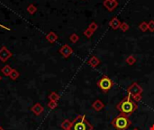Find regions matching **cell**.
<instances>
[{"instance_id": "cell-27", "label": "cell", "mask_w": 154, "mask_h": 130, "mask_svg": "<svg viewBox=\"0 0 154 130\" xmlns=\"http://www.w3.org/2000/svg\"><path fill=\"white\" fill-rule=\"evenodd\" d=\"M0 130H5V129H4V127H3L0 126Z\"/></svg>"}, {"instance_id": "cell-4", "label": "cell", "mask_w": 154, "mask_h": 130, "mask_svg": "<svg viewBox=\"0 0 154 130\" xmlns=\"http://www.w3.org/2000/svg\"><path fill=\"white\" fill-rule=\"evenodd\" d=\"M97 87L103 91V92H108L114 86L113 80L110 79L108 76H103V77L97 81Z\"/></svg>"}, {"instance_id": "cell-12", "label": "cell", "mask_w": 154, "mask_h": 130, "mask_svg": "<svg viewBox=\"0 0 154 130\" xmlns=\"http://www.w3.org/2000/svg\"><path fill=\"white\" fill-rule=\"evenodd\" d=\"M92 108L94 109V110L96 111H101L103 109L105 108V104L103 103L100 99H97V100H95L94 103L92 104Z\"/></svg>"}, {"instance_id": "cell-26", "label": "cell", "mask_w": 154, "mask_h": 130, "mask_svg": "<svg viewBox=\"0 0 154 130\" xmlns=\"http://www.w3.org/2000/svg\"><path fill=\"white\" fill-rule=\"evenodd\" d=\"M47 106H48V108H49V109H54L57 108L58 103H57L56 101H50V102L48 103Z\"/></svg>"}, {"instance_id": "cell-18", "label": "cell", "mask_w": 154, "mask_h": 130, "mask_svg": "<svg viewBox=\"0 0 154 130\" xmlns=\"http://www.w3.org/2000/svg\"><path fill=\"white\" fill-rule=\"evenodd\" d=\"M26 10L30 14H33L37 12V7H36L33 4H30V5H28Z\"/></svg>"}, {"instance_id": "cell-30", "label": "cell", "mask_w": 154, "mask_h": 130, "mask_svg": "<svg viewBox=\"0 0 154 130\" xmlns=\"http://www.w3.org/2000/svg\"><path fill=\"white\" fill-rule=\"evenodd\" d=\"M133 130H139L138 128H134V129H133Z\"/></svg>"}, {"instance_id": "cell-16", "label": "cell", "mask_w": 154, "mask_h": 130, "mask_svg": "<svg viewBox=\"0 0 154 130\" xmlns=\"http://www.w3.org/2000/svg\"><path fill=\"white\" fill-rule=\"evenodd\" d=\"M49 99L50 101H58L59 99H60V95H59L57 92L55 91H52V92H50V95H49Z\"/></svg>"}, {"instance_id": "cell-23", "label": "cell", "mask_w": 154, "mask_h": 130, "mask_svg": "<svg viewBox=\"0 0 154 130\" xmlns=\"http://www.w3.org/2000/svg\"><path fill=\"white\" fill-rule=\"evenodd\" d=\"M119 29H121L123 32H127L128 30L130 29V27H129V25L127 24V23L123 22V23H121V25H120Z\"/></svg>"}, {"instance_id": "cell-11", "label": "cell", "mask_w": 154, "mask_h": 130, "mask_svg": "<svg viewBox=\"0 0 154 130\" xmlns=\"http://www.w3.org/2000/svg\"><path fill=\"white\" fill-rule=\"evenodd\" d=\"M31 110L33 111V113L34 115H36V116H39V115H41L43 110H44V109H43V107L40 104V103H36L34 104L33 107H32V109Z\"/></svg>"}, {"instance_id": "cell-17", "label": "cell", "mask_w": 154, "mask_h": 130, "mask_svg": "<svg viewBox=\"0 0 154 130\" xmlns=\"http://www.w3.org/2000/svg\"><path fill=\"white\" fill-rule=\"evenodd\" d=\"M125 63L129 65V66H133L135 63H136V58L134 55H129L126 60H125Z\"/></svg>"}, {"instance_id": "cell-10", "label": "cell", "mask_w": 154, "mask_h": 130, "mask_svg": "<svg viewBox=\"0 0 154 130\" xmlns=\"http://www.w3.org/2000/svg\"><path fill=\"white\" fill-rule=\"evenodd\" d=\"M87 63H89V65H90L92 68H97V66L100 65L101 61L98 59V57L93 55V56L90 57V59L89 61H87Z\"/></svg>"}, {"instance_id": "cell-14", "label": "cell", "mask_w": 154, "mask_h": 130, "mask_svg": "<svg viewBox=\"0 0 154 130\" xmlns=\"http://www.w3.org/2000/svg\"><path fill=\"white\" fill-rule=\"evenodd\" d=\"M12 71H13V69H12L9 65H5V66L1 69V72H2L5 76H6V77H9V75H10V73L12 72Z\"/></svg>"}, {"instance_id": "cell-8", "label": "cell", "mask_w": 154, "mask_h": 130, "mask_svg": "<svg viewBox=\"0 0 154 130\" xmlns=\"http://www.w3.org/2000/svg\"><path fill=\"white\" fill-rule=\"evenodd\" d=\"M59 52H60L64 58H69L73 53V49L70 46L69 44H64L60 48Z\"/></svg>"}, {"instance_id": "cell-15", "label": "cell", "mask_w": 154, "mask_h": 130, "mask_svg": "<svg viewBox=\"0 0 154 130\" xmlns=\"http://www.w3.org/2000/svg\"><path fill=\"white\" fill-rule=\"evenodd\" d=\"M61 128L63 130H70V128H71V122L69 119H65L61 123Z\"/></svg>"}, {"instance_id": "cell-24", "label": "cell", "mask_w": 154, "mask_h": 130, "mask_svg": "<svg viewBox=\"0 0 154 130\" xmlns=\"http://www.w3.org/2000/svg\"><path fill=\"white\" fill-rule=\"evenodd\" d=\"M94 34V32L91 31L89 28H87L85 31H84V35L87 37V38H91Z\"/></svg>"}, {"instance_id": "cell-13", "label": "cell", "mask_w": 154, "mask_h": 130, "mask_svg": "<svg viewBox=\"0 0 154 130\" xmlns=\"http://www.w3.org/2000/svg\"><path fill=\"white\" fill-rule=\"evenodd\" d=\"M46 39L48 42H50V43H53L58 40V35L54 33V32H50L47 35H46Z\"/></svg>"}, {"instance_id": "cell-20", "label": "cell", "mask_w": 154, "mask_h": 130, "mask_svg": "<svg viewBox=\"0 0 154 130\" xmlns=\"http://www.w3.org/2000/svg\"><path fill=\"white\" fill-rule=\"evenodd\" d=\"M139 29H140L142 32H146L148 30V23L147 22H142L141 24L139 25Z\"/></svg>"}, {"instance_id": "cell-28", "label": "cell", "mask_w": 154, "mask_h": 130, "mask_svg": "<svg viewBox=\"0 0 154 130\" xmlns=\"http://www.w3.org/2000/svg\"><path fill=\"white\" fill-rule=\"evenodd\" d=\"M151 130H154V125L151 127Z\"/></svg>"}, {"instance_id": "cell-5", "label": "cell", "mask_w": 154, "mask_h": 130, "mask_svg": "<svg viewBox=\"0 0 154 130\" xmlns=\"http://www.w3.org/2000/svg\"><path fill=\"white\" fill-rule=\"evenodd\" d=\"M127 92H128L129 95L132 96V98H134V97H136V96L142 95V92H143V89L137 82H134L132 85H130L128 87Z\"/></svg>"}, {"instance_id": "cell-2", "label": "cell", "mask_w": 154, "mask_h": 130, "mask_svg": "<svg viewBox=\"0 0 154 130\" xmlns=\"http://www.w3.org/2000/svg\"><path fill=\"white\" fill-rule=\"evenodd\" d=\"M93 126L87 120L85 115H78L71 122L70 130H93Z\"/></svg>"}, {"instance_id": "cell-19", "label": "cell", "mask_w": 154, "mask_h": 130, "mask_svg": "<svg viewBox=\"0 0 154 130\" xmlns=\"http://www.w3.org/2000/svg\"><path fill=\"white\" fill-rule=\"evenodd\" d=\"M20 76V72L17 71V70H16V69H13V71H12V72L10 73V75H9V77H10V79L12 80H16L18 77Z\"/></svg>"}, {"instance_id": "cell-22", "label": "cell", "mask_w": 154, "mask_h": 130, "mask_svg": "<svg viewBox=\"0 0 154 130\" xmlns=\"http://www.w3.org/2000/svg\"><path fill=\"white\" fill-rule=\"evenodd\" d=\"M87 28H89L91 31H93L94 33L97 31V28H98V25H97V24L96 22H91L90 24H89V27Z\"/></svg>"}, {"instance_id": "cell-25", "label": "cell", "mask_w": 154, "mask_h": 130, "mask_svg": "<svg viewBox=\"0 0 154 130\" xmlns=\"http://www.w3.org/2000/svg\"><path fill=\"white\" fill-rule=\"evenodd\" d=\"M148 30L150 32H154V20H151L148 22Z\"/></svg>"}, {"instance_id": "cell-9", "label": "cell", "mask_w": 154, "mask_h": 130, "mask_svg": "<svg viewBox=\"0 0 154 130\" xmlns=\"http://www.w3.org/2000/svg\"><path fill=\"white\" fill-rule=\"evenodd\" d=\"M121 25V22L119 20V18L117 17H114L109 22V26L111 27L113 30H117L120 28Z\"/></svg>"}, {"instance_id": "cell-7", "label": "cell", "mask_w": 154, "mask_h": 130, "mask_svg": "<svg viewBox=\"0 0 154 130\" xmlns=\"http://www.w3.org/2000/svg\"><path fill=\"white\" fill-rule=\"evenodd\" d=\"M12 57V52L5 46H2L0 49V61L2 63H5Z\"/></svg>"}, {"instance_id": "cell-1", "label": "cell", "mask_w": 154, "mask_h": 130, "mask_svg": "<svg viewBox=\"0 0 154 130\" xmlns=\"http://www.w3.org/2000/svg\"><path fill=\"white\" fill-rule=\"evenodd\" d=\"M138 108L137 103L134 100L131 95H127L124 97L122 100L116 105V109L120 111L123 114L125 115H131L133 114Z\"/></svg>"}, {"instance_id": "cell-21", "label": "cell", "mask_w": 154, "mask_h": 130, "mask_svg": "<svg viewBox=\"0 0 154 130\" xmlns=\"http://www.w3.org/2000/svg\"><path fill=\"white\" fill-rule=\"evenodd\" d=\"M78 40H79V36H78L77 34H70V41L71 43H76L77 42H78Z\"/></svg>"}, {"instance_id": "cell-6", "label": "cell", "mask_w": 154, "mask_h": 130, "mask_svg": "<svg viewBox=\"0 0 154 130\" xmlns=\"http://www.w3.org/2000/svg\"><path fill=\"white\" fill-rule=\"evenodd\" d=\"M118 0H104L103 6L106 7V9L109 12H113L118 6Z\"/></svg>"}, {"instance_id": "cell-29", "label": "cell", "mask_w": 154, "mask_h": 130, "mask_svg": "<svg viewBox=\"0 0 154 130\" xmlns=\"http://www.w3.org/2000/svg\"><path fill=\"white\" fill-rule=\"evenodd\" d=\"M1 80H2V76L0 75V81H1Z\"/></svg>"}, {"instance_id": "cell-3", "label": "cell", "mask_w": 154, "mask_h": 130, "mask_svg": "<svg viewBox=\"0 0 154 130\" xmlns=\"http://www.w3.org/2000/svg\"><path fill=\"white\" fill-rule=\"evenodd\" d=\"M131 124L132 122L129 118V116L123 113L119 114L112 121V125L116 130H127Z\"/></svg>"}]
</instances>
